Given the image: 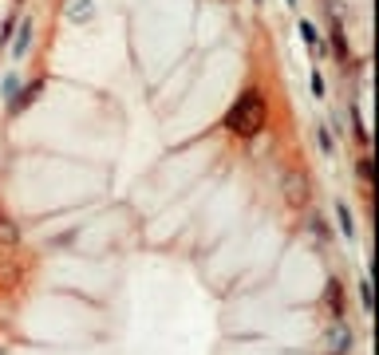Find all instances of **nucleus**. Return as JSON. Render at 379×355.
I'll return each instance as SVG.
<instances>
[{
  "instance_id": "f257e3e1",
  "label": "nucleus",
  "mask_w": 379,
  "mask_h": 355,
  "mask_svg": "<svg viewBox=\"0 0 379 355\" xmlns=\"http://www.w3.org/2000/svg\"><path fill=\"white\" fill-rule=\"evenodd\" d=\"M265 118H269V111H265L261 91H245V95L225 111V127H230L233 135H241V138H253V135L265 130Z\"/></svg>"
},
{
  "instance_id": "1a4fd4ad",
  "label": "nucleus",
  "mask_w": 379,
  "mask_h": 355,
  "mask_svg": "<svg viewBox=\"0 0 379 355\" xmlns=\"http://www.w3.org/2000/svg\"><path fill=\"white\" fill-rule=\"evenodd\" d=\"M336 221H340V233L352 241V237H356V221H352V209L344 206V201H336Z\"/></svg>"
},
{
  "instance_id": "ddd939ff",
  "label": "nucleus",
  "mask_w": 379,
  "mask_h": 355,
  "mask_svg": "<svg viewBox=\"0 0 379 355\" xmlns=\"http://www.w3.org/2000/svg\"><path fill=\"white\" fill-rule=\"evenodd\" d=\"M316 142H320V150H324V154H332V135L324 127H316Z\"/></svg>"
},
{
  "instance_id": "2eb2a0df",
  "label": "nucleus",
  "mask_w": 379,
  "mask_h": 355,
  "mask_svg": "<svg viewBox=\"0 0 379 355\" xmlns=\"http://www.w3.org/2000/svg\"><path fill=\"white\" fill-rule=\"evenodd\" d=\"M332 48H336V59H348V51H344V36H340V28L332 32Z\"/></svg>"
},
{
  "instance_id": "20e7f679",
  "label": "nucleus",
  "mask_w": 379,
  "mask_h": 355,
  "mask_svg": "<svg viewBox=\"0 0 379 355\" xmlns=\"http://www.w3.org/2000/svg\"><path fill=\"white\" fill-rule=\"evenodd\" d=\"M285 189H289V206H309V178L304 174L292 170V174L285 178Z\"/></svg>"
},
{
  "instance_id": "9d476101",
  "label": "nucleus",
  "mask_w": 379,
  "mask_h": 355,
  "mask_svg": "<svg viewBox=\"0 0 379 355\" xmlns=\"http://www.w3.org/2000/svg\"><path fill=\"white\" fill-rule=\"evenodd\" d=\"M300 36H304V44H309L316 56L324 51V48H320V32H316V24H312V20H300Z\"/></svg>"
},
{
  "instance_id": "6e6552de",
  "label": "nucleus",
  "mask_w": 379,
  "mask_h": 355,
  "mask_svg": "<svg viewBox=\"0 0 379 355\" xmlns=\"http://www.w3.org/2000/svg\"><path fill=\"white\" fill-rule=\"evenodd\" d=\"M309 233L316 237V241H320L324 249H328V241H332V229H328V221H324L320 213H312V217H309Z\"/></svg>"
},
{
  "instance_id": "f03ea898",
  "label": "nucleus",
  "mask_w": 379,
  "mask_h": 355,
  "mask_svg": "<svg viewBox=\"0 0 379 355\" xmlns=\"http://www.w3.org/2000/svg\"><path fill=\"white\" fill-rule=\"evenodd\" d=\"M352 347H356V335H352V328L340 320V324L328 328V355H352Z\"/></svg>"
},
{
  "instance_id": "7ed1b4c3",
  "label": "nucleus",
  "mask_w": 379,
  "mask_h": 355,
  "mask_svg": "<svg viewBox=\"0 0 379 355\" xmlns=\"http://www.w3.org/2000/svg\"><path fill=\"white\" fill-rule=\"evenodd\" d=\"M324 308H328L332 324H340V320H344V285H340L336 276L324 285Z\"/></svg>"
},
{
  "instance_id": "423d86ee",
  "label": "nucleus",
  "mask_w": 379,
  "mask_h": 355,
  "mask_svg": "<svg viewBox=\"0 0 379 355\" xmlns=\"http://www.w3.org/2000/svg\"><path fill=\"white\" fill-rule=\"evenodd\" d=\"M0 245H4V249L20 245V229H16V221H12L8 213H0Z\"/></svg>"
},
{
  "instance_id": "9b49d317",
  "label": "nucleus",
  "mask_w": 379,
  "mask_h": 355,
  "mask_svg": "<svg viewBox=\"0 0 379 355\" xmlns=\"http://www.w3.org/2000/svg\"><path fill=\"white\" fill-rule=\"evenodd\" d=\"M0 91H4V99L12 103V99H16V91H20V79H16V75H4V83H0Z\"/></svg>"
},
{
  "instance_id": "0eeeda50",
  "label": "nucleus",
  "mask_w": 379,
  "mask_h": 355,
  "mask_svg": "<svg viewBox=\"0 0 379 355\" xmlns=\"http://www.w3.org/2000/svg\"><path fill=\"white\" fill-rule=\"evenodd\" d=\"M32 32H36V28H32V16H24V20H20V36H16V44H12V56H16V59H20L24 51H28Z\"/></svg>"
},
{
  "instance_id": "f3484780",
  "label": "nucleus",
  "mask_w": 379,
  "mask_h": 355,
  "mask_svg": "<svg viewBox=\"0 0 379 355\" xmlns=\"http://www.w3.org/2000/svg\"><path fill=\"white\" fill-rule=\"evenodd\" d=\"M285 4H297V0H285Z\"/></svg>"
},
{
  "instance_id": "39448f33",
  "label": "nucleus",
  "mask_w": 379,
  "mask_h": 355,
  "mask_svg": "<svg viewBox=\"0 0 379 355\" xmlns=\"http://www.w3.org/2000/svg\"><path fill=\"white\" fill-rule=\"evenodd\" d=\"M63 16H68L71 24H87V20H95V0H71Z\"/></svg>"
},
{
  "instance_id": "f8f14e48",
  "label": "nucleus",
  "mask_w": 379,
  "mask_h": 355,
  "mask_svg": "<svg viewBox=\"0 0 379 355\" xmlns=\"http://www.w3.org/2000/svg\"><path fill=\"white\" fill-rule=\"evenodd\" d=\"M356 174H359V182H364V186H368V182H371V158H359Z\"/></svg>"
},
{
  "instance_id": "dca6fc26",
  "label": "nucleus",
  "mask_w": 379,
  "mask_h": 355,
  "mask_svg": "<svg viewBox=\"0 0 379 355\" xmlns=\"http://www.w3.org/2000/svg\"><path fill=\"white\" fill-rule=\"evenodd\" d=\"M312 95H316V99H320V95H324V79H320V75H316V71H312Z\"/></svg>"
},
{
  "instance_id": "a211bd4d",
  "label": "nucleus",
  "mask_w": 379,
  "mask_h": 355,
  "mask_svg": "<svg viewBox=\"0 0 379 355\" xmlns=\"http://www.w3.org/2000/svg\"><path fill=\"white\" fill-rule=\"evenodd\" d=\"M0 355H4V347H0Z\"/></svg>"
},
{
  "instance_id": "4468645a",
  "label": "nucleus",
  "mask_w": 379,
  "mask_h": 355,
  "mask_svg": "<svg viewBox=\"0 0 379 355\" xmlns=\"http://www.w3.org/2000/svg\"><path fill=\"white\" fill-rule=\"evenodd\" d=\"M359 300H364V308L371 312V280H359Z\"/></svg>"
}]
</instances>
